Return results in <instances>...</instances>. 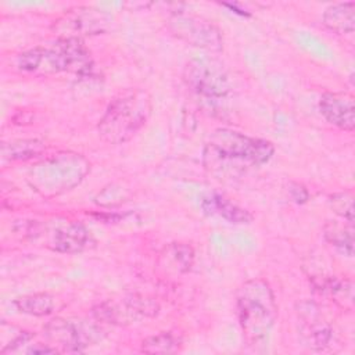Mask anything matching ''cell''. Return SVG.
<instances>
[{"label": "cell", "instance_id": "cell-14", "mask_svg": "<svg viewBox=\"0 0 355 355\" xmlns=\"http://www.w3.org/2000/svg\"><path fill=\"white\" fill-rule=\"evenodd\" d=\"M194 262V250L184 243H171L165 245L158 258V266L166 275H183L189 272Z\"/></svg>", "mask_w": 355, "mask_h": 355}, {"label": "cell", "instance_id": "cell-23", "mask_svg": "<svg viewBox=\"0 0 355 355\" xmlns=\"http://www.w3.org/2000/svg\"><path fill=\"white\" fill-rule=\"evenodd\" d=\"M288 191L291 194V198L298 204H302L309 198V194H308L306 189L300 183H291Z\"/></svg>", "mask_w": 355, "mask_h": 355}, {"label": "cell", "instance_id": "cell-4", "mask_svg": "<svg viewBox=\"0 0 355 355\" xmlns=\"http://www.w3.org/2000/svg\"><path fill=\"white\" fill-rule=\"evenodd\" d=\"M17 65L22 72L36 76L60 72L89 73L93 62L82 39H58L51 46H36L21 53Z\"/></svg>", "mask_w": 355, "mask_h": 355}, {"label": "cell", "instance_id": "cell-22", "mask_svg": "<svg viewBox=\"0 0 355 355\" xmlns=\"http://www.w3.org/2000/svg\"><path fill=\"white\" fill-rule=\"evenodd\" d=\"M330 208L349 225L354 222V197L348 191L334 193L329 196Z\"/></svg>", "mask_w": 355, "mask_h": 355}, {"label": "cell", "instance_id": "cell-5", "mask_svg": "<svg viewBox=\"0 0 355 355\" xmlns=\"http://www.w3.org/2000/svg\"><path fill=\"white\" fill-rule=\"evenodd\" d=\"M90 169L89 161L76 153L50 155L29 171V184L43 197L51 198L76 187Z\"/></svg>", "mask_w": 355, "mask_h": 355}, {"label": "cell", "instance_id": "cell-12", "mask_svg": "<svg viewBox=\"0 0 355 355\" xmlns=\"http://www.w3.org/2000/svg\"><path fill=\"white\" fill-rule=\"evenodd\" d=\"M93 313L97 320L121 324L141 316L155 315L157 305L148 300L125 298L121 304L112 301L103 302L93 309Z\"/></svg>", "mask_w": 355, "mask_h": 355}, {"label": "cell", "instance_id": "cell-16", "mask_svg": "<svg viewBox=\"0 0 355 355\" xmlns=\"http://www.w3.org/2000/svg\"><path fill=\"white\" fill-rule=\"evenodd\" d=\"M323 24L334 33H352L355 29V3H336L323 12Z\"/></svg>", "mask_w": 355, "mask_h": 355}, {"label": "cell", "instance_id": "cell-19", "mask_svg": "<svg viewBox=\"0 0 355 355\" xmlns=\"http://www.w3.org/2000/svg\"><path fill=\"white\" fill-rule=\"evenodd\" d=\"M323 234L326 241L333 245L337 251L347 257L354 255V230L352 225L348 227L341 226L336 222H327L323 227Z\"/></svg>", "mask_w": 355, "mask_h": 355}, {"label": "cell", "instance_id": "cell-3", "mask_svg": "<svg viewBox=\"0 0 355 355\" xmlns=\"http://www.w3.org/2000/svg\"><path fill=\"white\" fill-rule=\"evenodd\" d=\"M151 110V97L144 89H125L110 101L97 125L98 135L110 144L125 143L146 125Z\"/></svg>", "mask_w": 355, "mask_h": 355}, {"label": "cell", "instance_id": "cell-18", "mask_svg": "<svg viewBox=\"0 0 355 355\" xmlns=\"http://www.w3.org/2000/svg\"><path fill=\"white\" fill-rule=\"evenodd\" d=\"M14 306L26 315L47 316L54 311L55 300L49 293H35L17 298L14 301Z\"/></svg>", "mask_w": 355, "mask_h": 355}, {"label": "cell", "instance_id": "cell-10", "mask_svg": "<svg viewBox=\"0 0 355 355\" xmlns=\"http://www.w3.org/2000/svg\"><path fill=\"white\" fill-rule=\"evenodd\" d=\"M46 337L58 347V352H82L90 343L93 333L82 324L55 318L44 326Z\"/></svg>", "mask_w": 355, "mask_h": 355}, {"label": "cell", "instance_id": "cell-21", "mask_svg": "<svg viewBox=\"0 0 355 355\" xmlns=\"http://www.w3.org/2000/svg\"><path fill=\"white\" fill-rule=\"evenodd\" d=\"M43 141L37 139H24L4 143L1 154L3 158H7L10 161H26L39 155L43 151Z\"/></svg>", "mask_w": 355, "mask_h": 355}, {"label": "cell", "instance_id": "cell-15", "mask_svg": "<svg viewBox=\"0 0 355 355\" xmlns=\"http://www.w3.org/2000/svg\"><path fill=\"white\" fill-rule=\"evenodd\" d=\"M201 208L208 215H216L223 219H226L230 223L241 225V223H250L252 220V215L230 201L227 197L214 193L209 196H205L201 200Z\"/></svg>", "mask_w": 355, "mask_h": 355}, {"label": "cell", "instance_id": "cell-7", "mask_svg": "<svg viewBox=\"0 0 355 355\" xmlns=\"http://www.w3.org/2000/svg\"><path fill=\"white\" fill-rule=\"evenodd\" d=\"M111 17L94 7H75L57 18L51 29L58 39H82L83 36L98 35L108 29Z\"/></svg>", "mask_w": 355, "mask_h": 355}, {"label": "cell", "instance_id": "cell-17", "mask_svg": "<svg viewBox=\"0 0 355 355\" xmlns=\"http://www.w3.org/2000/svg\"><path fill=\"white\" fill-rule=\"evenodd\" d=\"M315 288L322 294L333 300L336 304L345 309H352L354 302V284L348 279L338 277H320L313 280Z\"/></svg>", "mask_w": 355, "mask_h": 355}, {"label": "cell", "instance_id": "cell-6", "mask_svg": "<svg viewBox=\"0 0 355 355\" xmlns=\"http://www.w3.org/2000/svg\"><path fill=\"white\" fill-rule=\"evenodd\" d=\"M187 87L208 104L222 103L230 93V82L222 64L211 58H193L183 73Z\"/></svg>", "mask_w": 355, "mask_h": 355}, {"label": "cell", "instance_id": "cell-20", "mask_svg": "<svg viewBox=\"0 0 355 355\" xmlns=\"http://www.w3.org/2000/svg\"><path fill=\"white\" fill-rule=\"evenodd\" d=\"M182 336L176 331H161L150 336L141 343V352L146 354H173L182 347Z\"/></svg>", "mask_w": 355, "mask_h": 355}, {"label": "cell", "instance_id": "cell-13", "mask_svg": "<svg viewBox=\"0 0 355 355\" xmlns=\"http://www.w3.org/2000/svg\"><path fill=\"white\" fill-rule=\"evenodd\" d=\"M319 111L323 118L341 130L352 132L355 128L354 97L348 93L327 92L319 100Z\"/></svg>", "mask_w": 355, "mask_h": 355}, {"label": "cell", "instance_id": "cell-9", "mask_svg": "<svg viewBox=\"0 0 355 355\" xmlns=\"http://www.w3.org/2000/svg\"><path fill=\"white\" fill-rule=\"evenodd\" d=\"M300 331L309 348L324 349L334 341L333 326L324 319L315 302H301L298 305Z\"/></svg>", "mask_w": 355, "mask_h": 355}, {"label": "cell", "instance_id": "cell-2", "mask_svg": "<svg viewBox=\"0 0 355 355\" xmlns=\"http://www.w3.org/2000/svg\"><path fill=\"white\" fill-rule=\"evenodd\" d=\"M236 311L244 341L257 348L268 341L277 319V304L268 282L251 279L236 294Z\"/></svg>", "mask_w": 355, "mask_h": 355}, {"label": "cell", "instance_id": "cell-11", "mask_svg": "<svg viewBox=\"0 0 355 355\" xmlns=\"http://www.w3.org/2000/svg\"><path fill=\"white\" fill-rule=\"evenodd\" d=\"M47 232V247L57 252L76 254L86 250L90 244V233L80 222H54Z\"/></svg>", "mask_w": 355, "mask_h": 355}, {"label": "cell", "instance_id": "cell-8", "mask_svg": "<svg viewBox=\"0 0 355 355\" xmlns=\"http://www.w3.org/2000/svg\"><path fill=\"white\" fill-rule=\"evenodd\" d=\"M168 28L178 39L191 46L209 51H219L223 47L219 28L201 17L176 12L168 19Z\"/></svg>", "mask_w": 355, "mask_h": 355}, {"label": "cell", "instance_id": "cell-1", "mask_svg": "<svg viewBox=\"0 0 355 355\" xmlns=\"http://www.w3.org/2000/svg\"><path fill=\"white\" fill-rule=\"evenodd\" d=\"M275 153L269 140L251 137L233 129H215L202 153L205 168L214 173L227 172L239 166H259Z\"/></svg>", "mask_w": 355, "mask_h": 355}]
</instances>
